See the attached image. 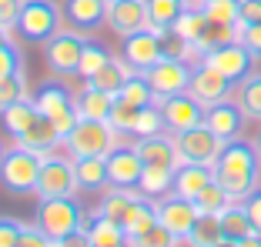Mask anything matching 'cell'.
I'll use <instances>...</instances> for the list:
<instances>
[{
    "mask_svg": "<svg viewBox=\"0 0 261 247\" xmlns=\"http://www.w3.org/2000/svg\"><path fill=\"white\" fill-rule=\"evenodd\" d=\"M215 180L234 201H245L261 184V154L254 147V140H245V137L224 140L221 154L215 161Z\"/></svg>",
    "mask_w": 261,
    "mask_h": 247,
    "instance_id": "6da1fadb",
    "label": "cell"
},
{
    "mask_svg": "<svg viewBox=\"0 0 261 247\" xmlns=\"http://www.w3.org/2000/svg\"><path fill=\"white\" fill-rule=\"evenodd\" d=\"M34 224L47 234V237H67L74 231H84V210L77 197H44L37 204V214H34Z\"/></svg>",
    "mask_w": 261,
    "mask_h": 247,
    "instance_id": "7a4b0ae2",
    "label": "cell"
},
{
    "mask_svg": "<svg viewBox=\"0 0 261 247\" xmlns=\"http://www.w3.org/2000/svg\"><path fill=\"white\" fill-rule=\"evenodd\" d=\"M40 164H44V154L37 150H27V147H10L4 164H0V184L4 191L17 194H37V177H40Z\"/></svg>",
    "mask_w": 261,
    "mask_h": 247,
    "instance_id": "3957f363",
    "label": "cell"
},
{
    "mask_svg": "<svg viewBox=\"0 0 261 247\" xmlns=\"http://www.w3.org/2000/svg\"><path fill=\"white\" fill-rule=\"evenodd\" d=\"M77 94L70 90L67 84H61V80H44V84L34 90V104H37V110L44 117H50L54 120V127L61 131V137L67 140V134L77 127V104H74Z\"/></svg>",
    "mask_w": 261,
    "mask_h": 247,
    "instance_id": "277c9868",
    "label": "cell"
},
{
    "mask_svg": "<svg viewBox=\"0 0 261 247\" xmlns=\"http://www.w3.org/2000/svg\"><path fill=\"white\" fill-rule=\"evenodd\" d=\"M61 7L54 0H23L20 4V14H17V30L27 44H47L61 30Z\"/></svg>",
    "mask_w": 261,
    "mask_h": 247,
    "instance_id": "5b68a950",
    "label": "cell"
},
{
    "mask_svg": "<svg viewBox=\"0 0 261 247\" xmlns=\"http://www.w3.org/2000/svg\"><path fill=\"white\" fill-rule=\"evenodd\" d=\"M121 144V134L108 120H77V127L67 134L64 147L74 157H108Z\"/></svg>",
    "mask_w": 261,
    "mask_h": 247,
    "instance_id": "8992f818",
    "label": "cell"
},
{
    "mask_svg": "<svg viewBox=\"0 0 261 247\" xmlns=\"http://www.w3.org/2000/svg\"><path fill=\"white\" fill-rule=\"evenodd\" d=\"M77 170H74V157H61V154H44L40 164V177H37V201L44 197H77Z\"/></svg>",
    "mask_w": 261,
    "mask_h": 247,
    "instance_id": "52a82bcc",
    "label": "cell"
},
{
    "mask_svg": "<svg viewBox=\"0 0 261 247\" xmlns=\"http://www.w3.org/2000/svg\"><path fill=\"white\" fill-rule=\"evenodd\" d=\"M191 64L181 60L177 54H164L161 60L154 64L151 70H144L147 80H151V90L158 101H168V97H174V94H185L188 87H191Z\"/></svg>",
    "mask_w": 261,
    "mask_h": 247,
    "instance_id": "ba28073f",
    "label": "cell"
},
{
    "mask_svg": "<svg viewBox=\"0 0 261 247\" xmlns=\"http://www.w3.org/2000/svg\"><path fill=\"white\" fill-rule=\"evenodd\" d=\"M174 144H177V154H181V164H207V167H215L224 140L207 123H198V127H188V131L174 134Z\"/></svg>",
    "mask_w": 261,
    "mask_h": 247,
    "instance_id": "9c48e42d",
    "label": "cell"
},
{
    "mask_svg": "<svg viewBox=\"0 0 261 247\" xmlns=\"http://www.w3.org/2000/svg\"><path fill=\"white\" fill-rule=\"evenodd\" d=\"M84 44H87V37L81 30H57L44 44V60L50 67V74H77Z\"/></svg>",
    "mask_w": 261,
    "mask_h": 247,
    "instance_id": "30bf717a",
    "label": "cell"
},
{
    "mask_svg": "<svg viewBox=\"0 0 261 247\" xmlns=\"http://www.w3.org/2000/svg\"><path fill=\"white\" fill-rule=\"evenodd\" d=\"M164 54H168L164 37L154 30V27H144V30L124 37V60H127L134 70H141V74H144V70H151Z\"/></svg>",
    "mask_w": 261,
    "mask_h": 247,
    "instance_id": "8fae6325",
    "label": "cell"
},
{
    "mask_svg": "<svg viewBox=\"0 0 261 247\" xmlns=\"http://www.w3.org/2000/svg\"><path fill=\"white\" fill-rule=\"evenodd\" d=\"M204 64H211L215 70H221L224 77H231L234 84H241V80L251 74L254 57L248 54V47L241 44V40H228V44L211 47V50L204 54Z\"/></svg>",
    "mask_w": 261,
    "mask_h": 247,
    "instance_id": "7c38bea8",
    "label": "cell"
},
{
    "mask_svg": "<svg viewBox=\"0 0 261 247\" xmlns=\"http://www.w3.org/2000/svg\"><path fill=\"white\" fill-rule=\"evenodd\" d=\"M188 90H191L204 107H211V104H221L234 94V80L224 77L221 70H215L211 64L201 60V64H194V70H191V87H188Z\"/></svg>",
    "mask_w": 261,
    "mask_h": 247,
    "instance_id": "4fadbf2b",
    "label": "cell"
},
{
    "mask_svg": "<svg viewBox=\"0 0 261 247\" xmlns=\"http://www.w3.org/2000/svg\"><path fill=\"white\" fill-rule=\"evenodd\" d=\"M198 214H201L198 204L188 201V197H181V194H174V191H171L168 197H161V201H158V221H161V224L168 227L177 240H185L188 234H191Z\"/></svg>",
    "mask_w": 261,
    "mask_h": 247,
    "instance_id": "5bb4252c",
    "label": "cell"
},
{
    "mask_svg": "<svg viewBox=\"0 0 261 247\" xmlns=\"http://www.w3.org/2000/svg\"><path fill=\"white\" fill-rule=\"evenodd\" d=\"M164 110V123H168L171 134H181L188 131V127H198V123H204V104L194 97L191 90L185 94H174V97H168V101H158Z\"/></svg>",
    "mask_w": 261,
    "mask_h": 247,
    "instance_id": "9a60e30c",
    "label": "cell"
},
{
    "mask_svg": "<svg viewBox=\"0 0 261 247\" xmlns=\"http://www.w3.org/2000/svg\"><path fill=\"white\" fill-rule=\"evenodd\" d=\"M108 27L121 37L151 27V17H147V0H111L108 4Z\"/></svg>",
    "mask_w": 261,
    "mask_h": 247,
    "instance_id": "2e32d148",
    "label": "cell"
},
{
    "mask_svg": "<svg viewBox=\"0 0 261 247\" xmlns=\"http://www.w3.org/2000/svg\"><path fill=\"white\" fill-rule=\"evenodd\" d=\"M245 120H248V114H245V107H241L238 101H221V104H211V107L204 110V123L211 127V131L218 134L221 140H234V137H241V131H245Z\"/></svg>",
    "mask_w": 261,
    "mask_h": 247,
    "instance_id": "e0dca14e",
    "label": "cell"
},
{
    "mask_svg": "<svg viewBox=\"0 0 261 247\" xmlns=\"http://www.w3.org/2000/svg\"><path fill=\"white\" fill-rule=\"evenodd\" d=\"M144 161L134 150V144H117L108 154V174H111V187H138Z\"/></svg>",
    "mask_w": 261,
    "mask_h": 247,
    "instance_id": "ac0fdd59",
    "label": "cell"
},
{
    "mask_svg": "<svg viewBox=\"0 0 261 247\" xmlns=\"http://www.w3.org/2000/svg\"><path fill=\"white\" fill-rule=\"evenodd\" d=\"M108 4L111 0H64V17L81 34H94L100 23H108Z\"/></svg>",
    "mask_w": 261,
    "mask_h": 247,
    "instance_id": "d6986e66",
    "label": "cell"
},
{
    "mask_svg": "<svg viewBox=\"0 0 261 247\" xmlns=\"http://www.w3.org/2000/svg\"><path fill=\"white\" fill-rule=\"evenodd\" d=\"M134 150L141 154L144 164H158V167H181V154H177V144L174 137L164 134H151V137H138L134 140Z\"/></svg>",
    "mask_w": 261,
    "mask_h": 247,
    "instance_id": "ffe728a7",
    "label": "cell"
},
{
    "mask_svg": "<svg viewBox=\"0 0 261 247\" xmlns=\"http://www.w3.org/2000/svg\"><path fill=\"white\" fill-rule=\"evenodd\" d=\"M57 144H64V137L54 127V120L44 114L17 137V147H27V150H37V154H50V150H57Z\"/></svg>",
    "mask_w": 261,
    "mask_h": 247,
    "instance_id": "44dd1931",
    "label": "cell"
},
{
    "mask_svg": "<svg viewBox=\"0 0 261 247\" xmlns=\"http://www.w3.org/2000/svg\"><path fill=\"white\" fill-rule=\"evenodd\" d=\"M74 170H77V187L84 194H100L111 187L108 157H74Z\"/></svg>",
    "mask_w": 261,
    "mask_h": 247,
    "instance_id": "7402d4cb",
    "label": "cell"
},
{
    "mask_svg": "<svg viewBox=\"0 0 261 247\" xmlns=\"http://www.w3.org/2000/svg\"><path fill=\"white\" fill-rule=\"evenodd\" d=\"M211 180H215V167H207V164H181L174 170V194L194 201Z\"/></svg>",
    "mask_w": 261,
    "mask_h": 247,
    "instance_id": "603a6c76",
    "label": "cell"
},
{
    "mask_svg": "<svg viewBox=\"0 0 261 247\" xmlns=\"http://www.w3.org/2000/svg\"><path fill=\"white\" fill-rule=\"evenodd\" d=\"M154 224H161V221H158V201H154V197H144V194H138L134 204H130V210H127V217L121 221L124 234H127V237H138V234L151 231Z\"/></svg>",
    "mask_w": 261,
    "mask_h": 247,
    "instance_id": "cb8c5ba5",
    "label": "cell"
},
{
    "mask_svg": "<svg viewBox=\"0 0 261 247\" xmlns=\"http://www.w3.org/2000/svg\"><path fill=\"white\" fill-rule=\"evenodd\" d=\"M114 101H117V97H111V94H104V90H97V87L87 84L84 90L74 97V104H77V117H81V120H111Z\"/></svg>",
    "mask_w": 261,
    "mask_h": 247,
    "instance_id": "d4e9b609",
    "label": "cell"
},
{
    "mask_svg": "<svg viewBox=\"0 0 261 247\" xmlns=\"http://www.w3.org/2000/svg\"><path fill=\"white\" fill-rule=\"evenodd\" d=\"M130 74H134V67H130L127 60H117V57H111L104 67L94 74L87 84L91 87H97V90H104V94H111V97H117V94L124 90V84L130 80Z\"/></svg>",
    "mask_w": 261,
    "mask_h": 247,
    "instance_id": "484cf974",
    "label": "cell"
},
{
    "mask_svg": "<svg viewBox=\"0 0 261 247\" xmlns=\"http://www.w3.org/2000/svg\"><path fill=\"white\" fill-rule=\"evenodd\" d=\"M138 191L144 197H154L161 201L174 191V167H158V164H144L141 170V180H138Z\"/></svg>",
    "mask_w": 261,
    "mask_h": 247,
    "instance_id": "4316f807",
    "label": "cell"
},
{
    "mask_svg": "<svg viewBox=\"0 0 261 247\" xmlns=\"http://www.w3.org/2000/svg\"><path fill=\"white\" fill-rule=\"evenodd\" d=\"M40 117V110H37V104H34V97H23V101H17V104H10V107H4L0 110V120H4V131L10 134V137H20L27 127H31L34 120Z\"/></svg>",
    "mask_w": 261,
    "mask_h": 247,
    "instance_id": "83f0119b",
    "label": "cell"
},
{
    "mask_svg": "<svg viewBox=\"0 0 261 247\" xmlns=\"http://www.w3.org/2000/svg\"><path fill=\"white\" fill-rule=\"evenodd\" d=\"M87 237H91V247H121V244H127L124 227L117 224V221H111V217L97 214V210H94V217L87 221Z\"/></svg>",
    "mask_w": 261,
    "mask_h": 247,
    "instance_id": "f1b7e54d",
    "label": "cell"
},
{
    "mask_svg": "<svg viewBox=\"0 0 261 247\" xmlns=\"http://www.w3.org/2000/svg\"><path fill=\"white\" fill-rule=\"evenodd\" d=\"M188 4H191V0H147V17H151V27L161 34V37H168L171 27H174V20L185 14Z\"/></svg>",
    "mask_w": 261,
    "mask_h": 247,
    "instance_id": "f546056e",
    "label": "cell"
},
{
    "mask_svg": "<svg viewBox=\"0 0 261 247\" xmlns=\"http://www.w3.org/2000/svg\"><path fill=\"white\" fill-rule=\"evenodd\" d=\"M218 217H221V231H224L228 240H245V237H251V234H258L254 224H251V217H248V207L241 201L228 204Z\"/></svg>",
    "mask_w": 261,
    "mask_h": 247,
    "instance_id": "4dcf8cb0",
    "label": "cell"
},
{
    "mask_svg": "<svg viewBox=\"0 0 261 247\" xmlns=\"http://www.w3.org/2000/svg\"><path fill=\"white\" fill-rule=\"evenodd\" d=\"M141 191H134V187H111V191L100 194V204H97V214L111 217V221H117L121 224L124 217H127L130 204H134V197H138Z\"/></svg>",
    "mask_w": 261,
    "mask_h": 247,
    "instance_id": "1f68e13d",
    "label": "cell"
},
{
    "mask_svg": "<svg viewBox=\"0 0 261 247\" xmlns=\"http://www.w3.org/2000/svg\"><path fill=\"white\" fill-rule=\"evenodd\" d=\"M207 27H211V20L204 17V10L198 7V4H188L185 14L174 20V27H171V34H174L177 40H201L207 34Z\"/></svg>",
    "mask_w": 261,
    "mask_h": 247,
    "instance_id": "d6a6232c",
    "label": "cell"
},
{
    "mask_svg": "<svg viewBox=\"0 0 261 247\" xmlns=\"http://www.w3.org/2000/svg\"><path fill=\"white\" fill-rule=\"evenodd\" d=\"M224 237L221 231V217L218 214H198V221H194L191 234H188V247H215L218 240Z\"/></svg>",
    "mask_w": 261,
    "mask_h": 247,
    "instance_id": "836d02e7",
    "label": "cell"
},
{
    "mask_svg": "<svg viewBox=\"0 0 261 247\" xmlns=\"http://www.w3.org/2000/svg\"><path fill=\"white\" fill-rule=\"evenodd\" d=\"M198 7L204 10V17L218 27H238L241 23V0H198Z\"/></svg>",
    "mask_w": 261,
    "mask_h": 247,
    "instance_id": "e575fe53",
    "label": "cell"
},
{
    "mask_svg": "<svg viewBox=\"0 0 261 247\" xmlns=\"http://www.w3.org/2000/svg\"><path fill=\"white\" fill-rule=\"evenodd\" d=\"M168 131V123H164V110L161 104H144V107L138 110V120H134V131H130V137H151V134H164Z\"/></svg>",
    "mask_w": 261,
    "mask_h": 247,
    "instance_id": "d590c367",
    "label": "cell"
},
{
    "mask_svg": "<svg viewBox=\"0 0 261 247\" xmlns=\"http://www.w3.org/2000/svg\"><path fill=\"white\" fill-rule=\"evenodd\" d=\"M121 101H127V104H134V107H144V104H154L158 97H154V90H151V80H147V74H141V70H134L130 74V80L124 84V90L117 94Z\"/></svg>",
    "mask_w": 261,
    "mask_h": 247,
    "instance_id": "8d00e7d4",
    "label": "cell"
},
{
    "mask_svg": "<svg viewBox=\"0 0 261 247\" xmlns=\"http://www.w3.org/2000/svg\"><path fill=\"white\" fill-rule=\"evenodd\" d=\"M238 104L245 107L248 117L261 120V74H248L238 84Z\"/></svg>",
    "mask_w": 261,
    "mask_h": 247,
    "instance_id": "74e56055",
    "label": "cell"
},
{
    "mask_svg": "<svg viewBox=\"0 0 261 247\" xmlns=\"http://www.w3.org/2000/svg\"><path fill=\"white\" fill-rule=\"evenodd\" d=\"M108 60H111V50H108V47L97 44V40H87V44H84V54H81V64H77V74H81L84 80H91Z\"/></svg>",
    "mask_w": 261,
    "mask_h": 247,
    "instance_id": "f35d334b",
    "label": "cell"
},
{
    "mask_svg": "<svg viewBox=\"0 0 261 247\" xmlns=\"http://www.w3.org/2000/svg\"><path fill=\"white\" fill-rule=\"evenodd\" d=\"M194 204H198L201 214H221V210L228 207V204H234V197H231V194L224 191V187L218 184V180H211V184H207L204 191H201L198 197H194Z\"/></svg>",
    "mask_w": 261,
    "mask_h": 247,
    "instance_id": "ab89813d",
    "label": "cell"
},
{
    "mask_svg": "<svg viewBox=\"0 0 261 247\" xmlns=\"http://www.w3.org/2000/svg\"><path fill=\"white\" fill-rule=\"evenodd\" d=\"M127 247H177V237L164 224H154L151 231L138 234V237H127Z\"/></svg>",
    "mask_w": 261,
    "mask_h": 247,
    "instance_id": "60d3db41",
    "label": "cell"
},
{
    "mask_svg": "<svg viewBox=\"0 0 261 247\" xmlns=\"http://www.w3.org/2000/svg\"><path fill=\"white\" fill-rule=\"evenodd\" d=\"M23 97H27V77H23V70L0 80V110L17 104V101H23Z\"/></svg>",
    "mask_w": 261,
    "mask_h": 247,
    "instance_id": "b9f144b4",
    "label": "cell"
},
{
    "mask_svg": "<svg viewBox=\"0 0 261 247\" xmlns=\"http://www.w3.org/2000/svg\"><path fill=\"white\" fill-rule=\"evenodd\" d=\"M138 110L141 107H134V104H127V101H121V97H117L108 123L114 127L117 134H130V131H134V120H138Z\"/></svg>",
    "mask_w": 261,
    "mask_h": 247,
    "instance_id": "7bdbcfd3",
    "label": "cell"
},
{
    "mask_svg": "<svg viewBox=\"0 0 261 247\" xmlns=\"http://www.w3.org/2000/svg\"><path fill=\"white\" fill-rule=\"evenodd\" d=\"M20 70H23V50L14 40H4L0 44V80L10 74H20Z\"/></svg>",
    "mask_w": 261,
    "mask_h": 247,
    "instance_id": "ee69618b",
    "label": "cell"
},
{
    "mask_svg": "<svg viewBox=\"0 0 261 247\" xmlns=\"http://www.w3.org/2000/svg\"><path fill=\"white\" fill-rule=\"evenodd\" d=\"M238 40L248 47V54H251L254 60H261V23H241Z\"/></svg>",
    "mask_w": 261,
    "mask_h": 247,
    "instance_id": "f6af8a7d",
    "label": "cell"
},
{
    "mask_svg": "<svg viewBox=\"0 0 261 247\" xmlns=\"http://www.w3.org/2000/svg\"><path fill=\"white\" fill-rule=\"evenodd\" d=\"M23 234V224L17 217H0V247H17Z\"/></svg>",
    "mask_w": 261,
    "mask_h": 247,
    "instance_id": "bcb514c9",
    "label": "cell"
},
{
    "mask_svg": "<svg viewBox=\"0 0 261 247\" xmlns=\"http://www.w3.org/2000/svg\"><path fill=\"white\" fill-rule=\"evenodd\" d=\"M50 244H54V237H47L37 224H23V234L17 240V247H50Z\"/></svg>",
    "mask_w": 261,
    "mask_h": 247,
    "instance_id": "7dc6e473",
    "label": "cell"
},
{
    "mask_svg": "<svg viewBox=\"0 0 261 247\" xmlns=\"http://www.w3.org/2000/svg\"><path fill=\"white\" fill-rule=\"evenodd\" d=\"M241 204H245V207H248V217H251L254 231L261 234V184L254 187V191L248 194V197H245V201H241Z\"/></svg>",
    "mask_w": 261,
    "mask_h": 247,
    "instance_id": "c3c4849f",
    "label": "cell"
},
{
    "mask_svg": "<svg viewBox=\"0 0 261 247\" xmlns=\"http://www.w3.org/2000/svg\"><path fill=\"white\" fill-rule=\"evenodd\" d=\"M20 4H23V0H0V23H4V27H14V23H17Z\"/></svg>",
    "mask_w": 261,
    "mask_h": 247,
    "instance_id": "681fc988",
    "label": "cell"
},
{
    "mask_svg": "<svg viewBox=\"0 0 261 247\" xmlns=\"http://www.w3.org/2000/svg\"><path fill=\"white\" fill-rule=\"evenodd\" d=\"M238 14H241V23H261V0H241Z\"/></svg>",
    "mask_w": 261,
    "mask_h": 247,
    "instance_id": "f907efd6",
    "label": "cell"
},
{
    "mask_svg": "<svg viewBox=\"0 0 261 247\" xmlns=\"http://www.w3.org/2000/svg\"><path fill=\"white\" fill-rule=\"evenodd\" d=\"M50 247H91V237H87V227H84V231H74V234H67V237H61V240H54Z\"/></svg>",
    "mask_w": 261,
    "mask_h": 247,
    "instance_id": "816d5d0a",
    "label": "cell"
},
{
    "mask_svg": "<svg viewBox=\"0 0 261 247\" xmlns=\"http://www.w3.org/2000/svg\"><path fill=\"white\" fill-rule=\"evenodd\" d=\"M238 247H261V234H251V237L238 240Z\"/></svg>",
    "mask_w": 261,
    "mask_h": 247,
    "instance_id": "f5cc1de1",
    "label": "cell"
},
{
    "mask_svg": "<svg viewBox=\"0 0 261 247\" xmlns=\"http://www.w3.org/2000/svg\"><path fill=\"white\" fill-rule=\"evenodd\" d=\"M215 247H238V240H228V237H221V240H218Z\"/></svg>",
    "mask_w": 261,
    "mask_h": 247,
    "instance_id": "db71d44e",
    "label": "cell"
},
{
    "mask_svg": "<svg viewBox=\"0 0 261 247\" xmlns=\"http://www.w3.org/2000/svg\"><path fill=\"white\" fill-rule=\"evenodd\" d=\"M4 40H10V27H4V23H0V44H4Z\"/></svg>",
    "mask_w": 261,
    "mask_h": 247,
    "instance_id": "11a10c76",
    "label": "cell"
},
{
    "mask_svg": "<svg viewBox=\"0 0 261 247\" xmlns=\"http://www.w3.org/2000/svg\"><path fill=\"white\" fill-rule=\"evenodd\" d=\"M4 157H7V147H4V140H0V164H4Z\"/></svg>",
    "mask_w": 261,
    "mask_h": 247,
    "instance_id": "9f6ffc18",
    "label": "cell"
},
{
    "mask_svg": "<svg viewBox=\"0 0 261 247\" xmlns=\"http://www.w3.org/2000/svg\"><path fill=\"white\" fill-rule=\"evenodd\" d=\"M254 147H258V154H261V131H258V137H254Z\"/></svg>",
    "mask_w": 261,
    "mask_h": 247,
    "instance_id": "6f0895ef",
    "label": "cell"
},
{
    "mask_svg": "<svg viewBox=\"0 0 261 247\" xmlns=\"http://www.w3.org/2000/svg\"><path fill=\"white\" fill-rule=\"evenodd\" d=\"M121 247H127V244H121Z\"/></svg>",
    "mask_w": 261,
    "mask_h": 247,
    "instance_id": "680465c9",
    "label": "cell"
}]
</instances>
